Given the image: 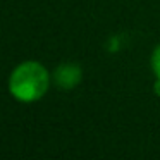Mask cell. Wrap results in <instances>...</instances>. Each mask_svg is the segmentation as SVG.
Listing matches in <instances>:
<instances>
[{
  "label": "cell",
  "instance_id": "1",
  "mask_svg": "<svg viewBox=\"0 0 160 160\" xmlns=\"http://www.w3.org/2000/svg\"><path fill=\"white\" fill-rule=\"evenodd\" d=\"M50 84V74L36 60L19 64L9 76V91L18 102L31 103L45 97Z\"/></svg>",
  "mask_w": 160,
  "mask_h": 160
},
{
  "label": "cell",
  "instance_id": "2",
  "mask_svg": "<svg viewBox=\"0 0 160 160\" xmlns=\"http://www.w3.org/2000/svg\"><path fill=\"white\" fill-rule=\"evenodd\" d=\"M83 79V71L78 64H62L53 72V83L62 90H72Z\"/></svg>",
  "mask_w": 160,
  "mask_h": 160
},
{
  "label": "cell",
  "instance_id": "3",
  "mask_svg": "<svg viewBox=\"0 0 160 160\" xmlns=\"http://www.w3.org/2000/svg\"><path fill=\"white\" fill-rule=\"evenodd\" d=\"M152 69H153V74H155V78H157L155 91L160 95V45L157 47L152 53Z\"/></svg>",
  "mask_w": 160,
  "mask_h": 160
}]
</instances>
